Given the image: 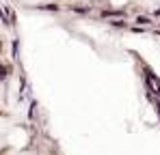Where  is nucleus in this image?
<instances>
[{"instance_id": "obj_3", "label": "nucleus", "mask_w": 160, "mask_h": 155, "mask_svg": "<svg viewBox=\"0 0 160 155\" xmlns=\"http://www.w3.org/2000/svg\"><path fill=\"white\" fill-rule=\"evenodd\" d=\"M112 26H115V28H123L126 24H123V22H112Z\"/></svg>"}, {"instance_id": "obj_1", "label": "nucleus", "mask_w": 160, "mask_h": 155, "mask_svg": "<svg viewBox=\"0 0 160 155\" xmlns=\"http://www.w3.org/2000/svg\"><path fill=\"white\" fill-rule=\"evenodd\" d=\"M102 15H104V17H110V15H123V11H104Z\"/></svg>"}, {"instance_id": "obj_2", "label": "nucleus", "mask_w": 160, "mask_h": 155, "mask_svg": "<svg viewBox=\"0 0 160 155\" xmlns=\"http://www.w3.org/2000/svg\"><path fill=\"white\" fill-rule=\"evenodd\" d=\"M43 9H48V11H58V7H56V4H46Z\"/></svg>"}]
</instances>
